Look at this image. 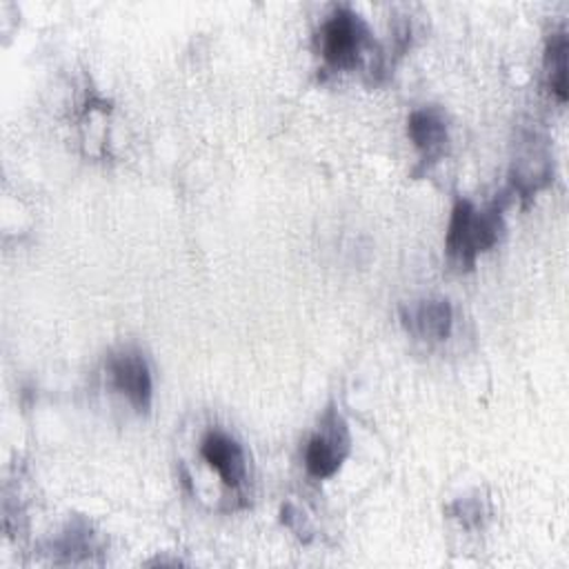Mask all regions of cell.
I'll return each mask as SVG.
<instances>
[{"instance_id":"ba28073f","label":"cell","mask_w":569,"mask_h":569,"mask_svg":"<svg viewBox=\"0 0 569 569\" xmlns=\"http://www.w3.org/2000/svg\"><path fill=\"white\" fill-rule=\"evenodd\" d=\"M547 73H549V82L551 89L558 93L560 100L567 98V38L565 33H556V38H551L549 51H547Z\"/></svg>"},{"instance_id":"277c9868","label":"cell","mask_w":569,"mask_h":569,"mask_svg":"<svg viewBox=\"0 0 569 569\" xmlns=\"http://www.w3.org/2000/svg\"><path fill=\"white\" fill-rule=\"evenodd\" d=\"M202 458L220 473L224 485L238 487L244 480V453L242 447L227 433L211 431L200 445Z\"/></svg>"},{"instance_id":"8992f818","label":"cell","mask_w":569,"mask_h":569,"mask_svg":"<svg viewBox=\"0 0 569 569\" xmlns=\"http://www.w3.org/2000/svg\"><path fill=\"white\" fill-rule=\"evenodd\" d=\"M409 327L427 338H445L451 325V309L447 300H427L409 311Z\"/></svg>"},{"instance_id":"6da1fadb","label":"cell","mask_w":569,"mask_h":569,"mask_svg":"<svg viewBox=\"0 0 569 569\" xmlns=\"http://www.w3.org/2000/svg\"><path fill=\"white\" fill-rule=\"evenodd\" d=\"M498 238V218L493 211L478 213L469 202H458L451 216L447 249L451 256L471 262L473 256L491 247Z\"/></svg>"},{"instance_id":"3957f363","label":"cell","mask_w":569,"mask_h":569,"mask_svg":"<svg viewBox=\"0 0 569 569\" xmlns=\"http://www.w3.org/2000/svg\"><path fill=\"white\" fill-rule=\"evenodd\" d=\"M109 371L118 391H122L138 411H147L151 402V373L138 351H120L109 360Z\"/></svg>"},{"instance_id":"5b68a950","label":"cell","mask_w":569,"mask_h":569,"mask_svg":"<svg viewBox=\"0 0 569 569\" xmlns=\"http://www.w3.org/2000/svg\"><path fill=\"white\" fill-rule=\"evenodd\" d=\"M347 453V438L331 433H316L305 449V465L313 478H329L338 471Z\"/></svg>"},{"instance_id":"7a4b0ae2","label":"cell","mask_w":569,"mask_h":569,"mask_svg":"<svg viewBox=\"0 0 569 569\" xmlns=\"http://www.w3.org/2000/svg\"><path fill=\"white\" fill-rule=\"evenodd\" d=\"M362 36L365 29L358 16L347 9H338L320 31L322 56L336 67H349L358 60Z\"/></svg>"},{"instance_id":"52a82bcc","label":"cell","mask_w":569,"mask_h":569,"mask_svg":"<svg viewBox=\"0 0 569 569\" xmlns=\"http://www.w3.org/2000/svg\"><path fill=\"white\" fill-rule=\"evenodd\" d=\"M409 136L427 153H433L445 142V122L438 111L422 109L409 118Z\"/></svg>"}]
</instances>
